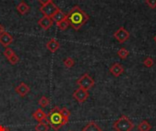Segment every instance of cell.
<instances>
[{
    "mask_svg": "<svg viewBox=\"0 0 156 131\" xmlns=\"http://www.w3.org/2000/svg\"><path fill=\"white\" fill-rule=\"evenodd\" d=\"M38 105H39L41 108H46V107H48V106L49 105V99H48L47 97L43 96V97H41L40 99L38 100Z\"/></svg>",
    "mask_w": 156,
    "mask_h": 131,
    "instance_id": "cell-20",
    "label": "cell"
},
{
    "mask_svg": "<svg viewBox=\"0 0 156 131\" xmlns=\"http://www.w3.org/2000/svg\"><path fill=\"white\" fill-rule=\"evenodd\" d=\"M15 91L20 96V97H26L30 92V88L24 82H21L15 89Z\"/></svg>",
    "mask_w": 156,
    "mask_h": 131,
    "instance_id": "cell-10",
    "label": "cell"
},
{
    "mask_svg": "<svg viewBox=\"0 0 156 131\" xmlns=\"http://www.w3.org/2000/svg\"><path fill=\"white\" fill-rule=\"evenodd\" d=\"M138 129L139 131H150L152 129V125L147 120H143L138 125Z\"/></svg>",
    "mask_w": 156,
    "mask_h": 131,
    "instance_id": "cell-17",
    "label": "cell"
},
{
    "mask_svg": "<svg viewBox=\"0 0 156 131\" xmlns=\"http://www.w3.org/2000/svg\"><path fill=\"white\" fill-rule=\"evenodd\" d=\"M66 16H67V15H66L62 10H60V9L58 8V9L52 15L51 19H52L53 21H55L56 23H58V22H60L61 20L65 19Z\"/></svg>",
    "mask_w": 156,
    "mask_h": 131,
    "instance_id": "cell-14",
    "label": "cell"
},
{
    "mask_svg": "<svg viewBox=\"0 0 156 131\" xmlns=\"http://www.w3.org/2000/svg\"><path fill=\"white\" fill-rule=\"evenodd\" d=\"M4 31H5V29H4V27H3V26H2L0 25V34H2V33H3Z\"/></svg>",
    "mask_w": 156,
    "mask_h": 131,
    "instance_id": "cell-30",
    "label": "cell"
},
{
    "mask_svg": "<svg viewBox=\"0 0 156 131\" xmlns=\"http://www.w3.org/2000/svg\"><path fill=\"white\" fill-rule=\"evenodd\" d=\"M56 24H57V26H58L61 31L66 30V29L69 27V22H68L67 18L63 19V20H61L60 22H58V23H56Z\"/></svg>",
    "mask_w": 156,
    "mask_h": 131,
    "instance_id": "cell-19",
    "label": "cell"
},
{
    "mask_svg": "<svg viewBox=\"0 0 156 131\" xmlns=\"http://www.w3.org/2000/svg\"><path fill=\"white\" fill-rule=\"evenodd\" d=\"M82 131H102V129L96 122L90 121L82 129Z\"/></svg>",
    "mask_w": 156,
    "mask_h": 131,
    "instance_id": "cell-15",
    "label": "cell"
},
{
    "mask_svg": "<svg viewBox=\"0 0 156 131\" xmlns=\"http://www.w3.org/2000/svg\"><path fill=\"white\" fill-rule=\"evenodd\" d=\"M52 24H53V20L51 19V17L47 16H44L42 18L38 20V25L44 30H48L49 27H51Z\"/></svg>",
    "mask_w": 156,
    "mask_h": 131,
    "instance_id": "cell-11",
    "label": "cell"
},
{
    "mask_svg": "<svg viewBox=\"0 0 156 131\" xmlns=\"http://www.w3.org/2000/svg\"><path fill=\"white\" fill-rule=\"evenodd\" d=\"M89 96H90L89 91H87V90H85V89H83V88H78L77 90H75L74 93H73V98H74L79 103H83V102H85V101L88 99Z\"/></svg>",
    "mask_w": 156,
    "mask_h": 131,
    "instance_id": "cell-7",
    "label": "cell"
},
{
    "mask_svg": "<svg viewBox=\"0 0 156 131\" xmlns=\"http://www.w3.org/2000/svg\"><path fill=\"white\" fill-rule=\"evenodd\" d=\"M13 40H14L13 39V36L9 33L4 31L2 34H0V44L3 47H5V48L8 47V46L12 44Z\"/></svg>",
    "mask_w": 156,
    "mask_h": 131,
    "instance_id": "cell-8",
    "label": "cell"
},
{
    "mask_svg": "<svg viewBox=\"0 0 156 131\" xmlns=\"http://www.w3.org/2000/svg\"><path fill=\"white\" fill-rule=\"evenodd\" d=\"M0 131H9V129L6 128V127H4V126H1L0 125Z\"/></svg>",
    "mask_w": 156,
    "mask_h": 131,
    "instance_id": "cell-29",
    "label": "cell"
},
{
    "mask_svg": "<svg viewBox=\"0 0 156 131\" xmlns=\"http://www.w3.org/2000/svg\"><path fill=\"white\" fill-rule=\"evenodd\" d=\"M8 61L10 62V64H12V65H16V63H18V61H19V57H18L16 54H14L13 56H11V57L8 58Z\"/></svg>",
    "mask_w": 156,
    "mask_h": 131,
    "instance_id": "cell-26",
    "label": "cell"
},
{
    "mask_svg": "<svg viewBox=\"0 0 156 131\" xmlns=\"http://www.w3.org/2000/svg\"><path fill=\"white\" fill-rule=\"evenodd\" d=\"M154 40L155 41V43H156V36H154Z\"/></svg>",
    "mask_w": 156,
    "mask_h": 131,
    "instance_id": "cell-31",
    "label": "cell"
},
{
    "mask_svg": "<svg viewBox=\"0 0 156 131\" xmlns=\"http://www.w3.org/2000/svg\"><path fill=\"white\" fill-rule=\"evenodd\" d=\"M59 47H60V45H59L58 41L56 38H51V39L47 43V48H48L50 52H52V53L56 52Z\"/></svg>",
    "mask_w": 156,
    "mask_h": 131,
    "instance_id": "cell-13",
    "label": "cell"
},
{
    "mask_svg": "<svg viewBox=\"0 0 156 131\" xmlns=\"http://www.w3.org/2000/svg\"><path fill=\"white\" fill-rule=\"evenodd\" d=\"M60 113H61V115H62L65 119H69V117H70V111H69L67 108H62V109H60Z\"/></svg>",
    "mask_w": 156,
    "mask_h": 131,
    "instance_id": "cell-24",
    "label": "cell"
},
{
    "mask_svg": "<svg viewBox=\"0 0 156 131\" xmlns=\"http://www.w3.org/2000/svg\"><path fill=\"white\" fill-rule=\"evenodd\" d=\"M69 131H71V130H69Z\"/></svg>",
    "mask_w": 156,
    "mask_h": 131,
    "instance_id": "cell-32",
    "label": "cell"
},
{
    "mask_svg": "<svg viewBox=\"0 0 156 131\" xmlns=\"http://www.w3.org/2000/svg\"><path fill=\"white\" fill-rule=\"evenodd\" d=\"M69 26H71L75 30H79L86 22L90 19V16L80 9V6L75 5L70 9L66 16Z\"/></svg>",
    "mask_w": 156,
    "mask_h": 131,
    "instance_id": "cell-1",
    "label": "cell"
},
{
    "mask_svg": "<svg viewBox=\"0 0 156 131\" xmlns=\"http://www.w3.org/2000/svg\"><path fill=\"white\" fill-rule=\"evenodd\" d=\"M144 65L146 67H152L154 65V60L152 58V57H146L144 60Z\"/></svg>",
    "mask_w": 156,
    "mask_h": 131,
    "instance_id": "cell-23",
    "label": "cell"
},
{
    "mask_svg": "<svg viewBox=\"0 0 156 131\" xmlns=\"http://www.w3.org/2000/svg\"><path fill=\"white\" fill-rule=\"evenodd\" d=\"M117 55H118V57H119L120 58H122V59H126V58L128 57V56L130 55V52H129L126 48L122 47V48L119 49V51L117 52Z\"/></svg>",
    "mask_w": 156,
    "mask_h": 131,
    "instance_id": "cell-18",
    "label": "cell"
},
{
    "mask_svg": "<svg viewBox=\"0 0 156 131\" xmlns=\"http://www.w3.org/2000/svg\"><path fill=\"white\" fill-rule=\"evenodd\" d=\"M112 128L116 131H132L134 125L128 117L122 115L113 123Z\"/></svg>",
    "mask_w": 156,
    "mask_h": 131,
    "instance_id": "cell-3",
    "label": "cell"
},
{
    "mask_svg": "<svg viewBox=\"0 0 156 131\" xmlns=\"http://www.w3.org/2000/svg\"><path fill=\"white\" fill-rule=\"evenodd\" d=\"M123 72H124V68L122 65L120 63H115L110 67V73L115 78H119Z\"/></svg>",
    "mask_w": 156,
    "mask_h": 131,
    "instance_id": "cell-9",
    "label": "cell"
},
{
    "mask_svg": "<svg viewBox=\"0 0 156 131\" xmlns=\"http://www.w3.org/2000/svg\"><path fill=\"white\" fill-rule=\"evenodd\" d=\"M33 119H36L37 121H38L39 123H45L47 121V114L41 109H37L32 115Z\"/></svg>",
    "mask_w": 156,
    "mask_h": 131,
    "instance_id": "cell-12",
    "label": "cell"
},
{
    "mask_svg": "<svg viewBox=\"0 0 156 131\" xmlns=\"http://www.w3.org/2000/svg\"><path fill=\"white\" fill-rule=\"evenodd\" d=\"M17 11L21 14V15H25L29 11V6L25 3V2H20L17 6H16Z\"/></svg>",
    "mask_w": 156,
    "mask_h": 131,
    "instance_id": "cell-16",
    "label": "cell"
},
{
    "mask_svg": "<svg viewBox=\"0 0 156 131\" xmlns=\"http://www.w3.org/2000/svg\"><path fill=\"white\" fill-rule=\"evenodd\" d=\"M47 121L49 123L53 129L58 130L69 122V119H65L61 115L59 108L55 107L53 109H51V111H49L48 114H47Z\"/></svg>",
    "mask_w": 156,
    "mask_h": 131,
    "instance_id": "cell-2",
    "label": "cell"
},
{
    "mask_svg": "<svg viewBox=\"0 0 156 131\" xmlns=\"http://www.w3.org/2000/svg\"><path fill=\"white\" fill-rule=\"evenodd\" d=\"M14 54H16L14 51H13V49L12 48H10V47H6L5 49V51H4V56L8 59L11 56H13Z\"/></svg>",
    "mask_w": 156,
    "mask_h": 131,
    "instance_id": "cell-25",
    "label": "cell"
},
{
    "mask_svg": "<svg viewBox=\"0 0 156 131\" xmlns=\"http://www.w3.org/2000/svg\"><path fill=\"white\" fill-rule=\"evenodd\" d=\"M77 85H78L80 88H83V89L89 91L91 88L94 87L95 82H94L93 78H92L88 73H85L83 76H81V77L77 80Z\"/></svg>",
    "mask_w": 156,
    "mask_h": 131,
    "instance_id": "cell-4",
    "label": "cell"
},
{
    "mask_svg": "<svg viewBox=\"0 0 156 131\" xmlns=\"http://www.w3.org/2000/svg\"><path fill=\"white\" fill-rule=\"evenodd\" d=\"M58 9V7L53 3V2H50V3H48L44 5H42L39 10L40 12L44 15V16H49L51 17L52 15Z\"/></svg>",
    "mask_w": 156,
    "mask_h": 131,
    "instance_id": "cell-5",
    "label": "cell"
},
{
    "mask_svg": "<svg viewBox=\"0 0 156 131\" xmlns=\"http://www.w3.org/2000/svg\"><path fill=\"white\" fill-rule=\"evenodd\" d=\"M113 36L117 39L118 42L123 43V42H125L126 40L129 39V37H130V33H129L123 26H122V27H120V28L113 34Z\"/></svg>",
    "mask_w": 156,
    "mask_h": 131,
    "instance_id": "cell-6",
    "label": "cell"
},
{
    "mask_svg": "<svg viewBox=\"0 0 156 131\" xmlns=\"http://www.w3.org/2000/svg\"><path fill=\"white\" fill-rule=\"evenodd\" d=\"M48 126L46 123H38L36 127H35V130L36 131H48Z\"/></svg>",
    "mask_w": 156,
    "mask_h": 131,
    "instance_id": "cell-21",
    "label": "cell"
},
{
    "mask_svg": "<svg viewBox=\"0 0 156 131\" xmlns=\"http://www.w3.org/2000/svg\"><path fill=\"white\" fill-rule=\"evenodd\" d=\"M145 2L149 7H151L153 9L156 8V0H145Z\"/></svg>",
    "mask_w": 156,
    "mask_h": 131,
    "instance_id": "cell-27",
    "label": "cell"
},
{
    "mask_svg": "<svg viewBox=\"0 0 156 131\" xmlns=\"http://www.w3.org/2000/svg\"><path fill=\"white\" fill-rule=\"evenodd\" d=\"M74 65H75V61H74L71 57H67V58L64 60V66H65L67 68H70V67H72Z\"/></svg>",
    "mask_w": 156,
    "mask_h": 131,
    "instance_id": "cell-22",
    "label": "cell"
},
{
    "mask_svg": "<svg viewBox=\"0 0 156 131\" xmlns=\"http://www.w3.org/2000/svg\"><path fill=\"white\" fill-rule=\"evenodd\" d=\"M38 1L42 4V5H46V4H48V3L52 2L53 0H38Z\"/></svg>",
    "mask_w": 156,
    "mask_h": 131,
    "instance_id": "cell-28",
    "label": "cell"
}]
</instances>
